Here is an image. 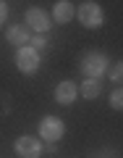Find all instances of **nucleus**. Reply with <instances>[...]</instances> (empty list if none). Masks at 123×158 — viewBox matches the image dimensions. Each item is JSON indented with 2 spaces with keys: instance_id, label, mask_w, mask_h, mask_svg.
<instances>
[{
  "instance_id": "obj_4",
  "label": "nucleus",
  "mask_w": 123,
  "mask_h": 158,
  "mask_svg": "<svg viewBox=\"0 0 123 158\" xmlns=\"http://www.w3.org/2000/svg\"><path fill=\"white\" fill-rule=\"evenodd\" d=\"M24 24H26L29 32H34V34H47V32L52 29L50 13H47L45 8H39V6L26 8V13H24Z\"/></svg>"
},
{
  "instance_id": "obj_13",
  "label": "nucleus",
  "mask_w": 123,
  "mask_h": 158,
  "mask_svg": "<svg viewBox=\"0 0 123 158\" xmlns=\"http://www.w3.org/2000/svg\"><path fill=\"white\" fill-rule=\"evenodd\" d=\"M110 108H115V111L123 108V90L121 87H115V90L110 92Z\"/></svg>"
},
{
  "instance_id": "obj_14",
  "label": "nucleus",
  "mask_w": 123,
  "mask_h": 158,
  "mask_svg": "<svg viewBox=\"0 0 123 158\" xmlns=\"http://www.w3.org/2000/svg\"><path fill=\"white\" fill-rule=\"evenodd\" d=\"M8 21V3L6 0H0V27Z\"/></svg>"
},
{
  "instance_id": "obj_1",
  "label": "nucleus",
  "mask_w": 123,
  "mask_h": 158,
  "mask_svg": "<svg viewBox=\"0 0 123 158\" xmlns=\"http://www.w3.org/2000/svg\"><path fill=\"white\" fill-rule=\"evenodd\" d=\"M73 19H79V24L84 29H100L102 24H105V11H102V6L94 3V0H84V3L76 8Z\"/></svg>"
},
{
  "instance_id": "obj_10",
  "label": "nucleus",
  "mask_w": 123,
  "mask_h": 158,
  "mask_svg": "<svg viewBox=\"0 0 123 158\" xmlns=\"http://www.w3.org/2000/svg\"><path fill=\"white\" fill-rule=\"evenodd\" d=\"M79 95L84 100H97L102 95V79H84L79 85Z\"/></svg>"
},
{
  "instance_id": "obj_15",
  "label": "nucleus",
  "mask_w": 123,
  "mask_h": 158,
  "mask_svg": "<svg viewBox=\"0 0 123 158\" xmlns=\"http://www.w3.org/2000/svg\"><path fill=\"white\" fill-rule=\"evenodd\" d=\"M42 150L50 153V156H55V153H58V142H45V145H42Z\"/></svg>"
},
{
  "instance_id": "obj_11",
  "label": "nucleus",
  "mask_w": 123,
  "mask_h": 158,
  "mask_svg": "<svg viewBox=\"0 0 123 158\" xmlns=\"http://www.w3.org/2000/svg\"><path fill=\"white\" fill-rule=\"evenodd\" d=\"M29 45H32V48H34L37 53H45L50 42H47V37H45V34H32V40H29Z\"/></svg>"
},
{
  "instance_id": "obj_8",
  "label": "nucleus",
  "mask_w": 123,
  "mask_h": 158,
  "mask_svg": "<svg viewBox=\"0 0 123 158\" xmlns=\"http://www.w3.org/2000/svg\"><path fill=\"white\" fill-rule=\"evenodd\" d=\"M73 13H76V6H73L71 0H58L55 6H52V24H71L73 21Z\"/></svg>"
},
{
  "instance_id": "obj_2",
  "label": "nucleus",
  "mask_w": 123,
  "mask_h": 158,
  "mask_svg": "<svg viewBox=\"0 0 123 158\" xmlns=\"http://www.w3.org/2000/svg\"><path fill=\"white\" fill-rule=\"evenodd\" d=\"M107 66H110V61H107V56L102 50H89L81 58V74H84V79H102L107 74Z\"/></svg>"
},
{
  "instance_id": "obj_5",
  "label": "nucleus",
  "mask_w": 123,
  "mask_h": 158,
  "mask_svg": "<svg viewBox=\"0 0 123 158\" xmlns=\"http://www.w3.org/2000/svg\"><path fill=\"white\" fill-rule=\"evenodd\" d=\"M66 135V121L58 116H45L39 121V140L42 142H60Z\"/></svg>"
},
{
  "instance_id": "obj_7",
  "label": "nucleus",
  "mask_w": 123,
  "mask_h": 158,
  "mask_svg": "<svg viewBox=\"0 0 123 158\" xmlns=\"http://www.w3.org/2000/svg\"><path fill=\"white\" fill-rule=\"evenodd\" d=\"M76 98H79V85L71 79H63L55 87V103H60V106H73Z\"/></svg>"
},
{
  "instance_id": "obj_3",
  "label": "nucleus",
  "mask_w": 123,
  "mask_h": 158,
  "mask_svg": "<svg viewBox=\"0 0 123 158\" xmlns=\"http://www.w3.org/2000/svg\"><path fill=\"white\" fill-rule=\"evenodd\" d=\"M42 66V53H37L32 45H24V48H16V69L26 77L39 71Z\"/></svg>"
},
{
  "instance_id": "obj_6",
  "label": "nucleus",
  "mask_w": 123,
  "mask_h": 158,
  "mask_svg": "<svg viewBox=\"0 0 123 158\" xmlns=\"http://www.w3.org/2000/svg\"><path fill=\"white\" fill-rule=\"evenodd\" d=\"M13 150H16L18 158H39L42 156V140L32 135H21L13 142Z\"/></svg>"
},
{
  "instance_id": "obj_12",
  "label": "nucleus",
  "mask_w": 123,
  "mask_h": 158,
  "mask_svg": "<svg viewBox=\"0 0 123 158\" xmlns=\"http://www.w3.org/2000/svg\"><path fill=\"white\" fill-rule=\"evenodd\" d=\"M110 82H113L115 87H121V82H123V63H121V61L113 63V69H110Z\"/></svg>"
},
{
  "instance_id": "obj_9",
  "label": "nucleus",
  "mask_w": 123,
  "mask_h": 158,
  "mask_svg": "<svg viewBox=\"0 0 123 158\" xmlns=\"http://www.w3.org/2000/svg\"><path fill=\"white\" fill-rule=\"evenodd\" d=\"M6 40L11 42L13 48H24V45H29L32 32H29L26 24H11V27L6 29Z\"/></svg>"
}]
</instances>
